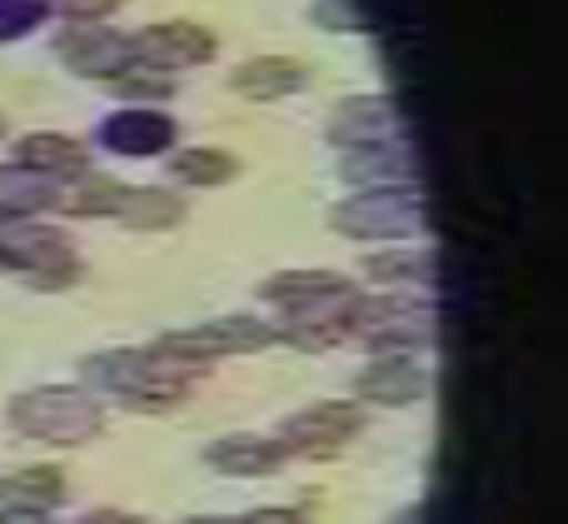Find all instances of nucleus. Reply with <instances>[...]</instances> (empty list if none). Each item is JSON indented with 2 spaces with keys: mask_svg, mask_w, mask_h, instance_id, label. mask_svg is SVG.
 Listing matches in <instances>:
<instances>
[{
  "mask_svg": "<svg viewBox=\"0 0 568 524\" xmlns=\"http://www.w3.org/2000/svg\"><path fill=\"white\" fill-rule=\"evenodd\" d=\"M80 370H85V380L95 390H110V395H120L130 410H150V415L175 410L180 400H185L190 380L200 375V370L160 355L155 345L150 350H105V355H90Z\"/></svg>",
  "mask_w": 568,
  "mask_h": 524,
  "instance_id": "nucleus-1",
  "label": "nucleus"
},
{
  "mask_svg": "<svg viewBox=\"0 0 568 524\" xmlns=\"http://www.w3.org/2000/svg\"><path fill=\"white\" fill-rule=\"evenodd\" d=\"M10 425L30 440H45V445H85L105 430V410L85 390L45 385L10 400Z\"/></svg>",
  "mask_w": 568,
  "mask_h": 524,
  "instance_id": "nucleus-2",
  "label": "nucleus"
},
{
  "mask_svg": "<svg viewBox=\"0 0 568 524\" xmlns=\"http://www.w3.org/2000/svg\"><path fill=\"white\" fill-rule=\"evenodd\" d=\"M270 345H275V325L250 320V315L205 320V325H195V330H180V335L155 340L160 355L180 360V365L200 370V375H205V365L220 355H255V350H270Z\"/></svg>",
  "mask_w": 568,
  "mask_h": 524,
  "instance_id": "nucleus-3",
  "label": "nucleus"
},
{
  "mask_svg": "<svg viewBox=\"0 0 568 524\" xmlns=\"http://www.w3.org/2000/svg\"><path fill=\"white\" fill-rule=\"evenodd\" d=\"M329 225L349 240H404L424 230V205L419 195L389 185V190H359L354 200L334 205Z\"/></svg>",
  "mask_w": 568,
  "mask_h": 524,
  "instance_id": "nucleus-4",
  "label": "nucleus"
},
{
  "mask_svg": "<svg viewBox=\"0 0 568 524\" xmlns=\"http://www.w3.org/2000/svg\"><path fill=\"white\" fill-rule=\"evenodd\" d=\"M0 265L26 270L40 290H60L80 275L75 270V245L70 235L50 225H10L0 230Z\"/></svg>",
  "mask_w": 568,
  "mask_h": 524,
  "instance_id": "nucleus-5",
  "label": "nucleus"
},
{
  "mask_svg": "<svg viewBox=\"0 0 568 524\" xmlns=\"http://www.w3.org/2000/svg\"><path fill=\"white\" fill-rule=\"evenodd\" d=\"M434 310L429 300L409 295V290H384V295L354 300V335L369 340L379 350H399V345H419L429 330Z\"/></svg>",
  "mask_w": 568,
  "mask_h": 524,
  "instance_id": "nucleus-6",
  "label": "nucleus"
},
{
  "mask_svg": "<svg viewBox=\"0 0 568 524\" xmlns=\"http://www.w3.org/2000/svg\"><path fill=\"white\" fill-rule=\"evenodd\" d=\"M364 425V410L344 405V400H320V405L300 410L280 425L284 455H334L344 440H354Z\"/></svg>",
  "mask_w": 568,
  "mask_h": 524,
  "instance_id": "nucleus-7",
  "label": "nucleus"
},
{
  "mask_svg": "<svg viewBox=\"0 0 568 524\" xmlns=\"http://www.w3.org/2000/svg\"><path fill=\"white\" fill-rule=\"evenodd\" d=\"M135 60L155 70H190V66H205L215 56V36L195 20H160V26H145L135 40H130Z\"/></svg>",
  "mask_w": 568,
  "mask_h": 524,
  "instance_id": "nucleus-8",
  "label": "nucleus"
},
{
  "mask_svg": "<svg viewBox=\"0 0 568 524\" xmlns=\"http://www.w3.org/2000/svg\"><path fill=\"white\" fill-rule=\"evenodd\" d=\"M354 290L349 295H329V300H310V305H290L275 330V340H290L300 350H329L339 340L354 335Z\"/></svg>",
  "mask_w": 568,
  "mask_h": 524,
  "instance_id": "nucleus-9",
  "label": "nucleus"
},
{
  "mask_svg": "<svg viewBox=\"0 0 568 524\" xmlns=\"http://www.w3.org/2000/svg\"><path fill=\"white\" fill-rule=\"evenodd\" d=\"M60 60H65L75 75L85 80H115L120 70L135 60V50H130V40L120 36V30L110 26H75L60 36Z\"/></svg>",
  "mask_w": 568,
  "mask_h": 524,
  "instance_id": "nucleus-10",
  "label": "nucleus"
},
{
  "mask_svg": "<svg viewBox=\"0 0 568 524\" xmlns=\"http://www.w3.org/2000/svg\"><path fill=\"white\" fill-rule=\"evenodd\" d=\"M394 130H399V110L389 95H344L329 110V140L344 150L384 145V140H394Z\"/></svg>",
  "mask_w": 568,
  "mask_h": 524,
  "instance_id": "nucleus-11",
  "label": "nucleus"
},
{
  "mask_svg": "<svg viewBox=\"0 0 568 524\" xmlns=\"http://www.w3.org/2000/svg\"><path fill=\"white\" fill-rule=\"evenodd\" d=\"M205 460L220 470V475H235V480H260V475H275L284 465V445L265 435H225L205 450Z\"/></svg>",
  "mask_w": 568,
  "mask_h": 524,
  "instance_id": "nucleus-12",
  "label": "nucleus"
},
{
  "mask_svg": "<svg viewBox=\"0 0 568 524\" xmlns=\"http://www.w3.org/2000/svg\"><path fill=\"white\" fill-rule=\"evenodd\" d=\"M359 395L369 400V405H389V410L414 405V400L424 395V370H419V360H409V355H379V360H374V365L359 375Z\"/></svg>",
  "mask_w": 568,
  "mask_h": 524,
  "instance_id": "nucleus-13",
  "label": "nucleus"
},
{
  "mask_svg": "<svg viewBox=\"0 0 568 524\" xmlns=\"http://www.w3.org/2000/svg\"><path fill=\"white\" fill-rule=\"evenodd\" d=\"M304 85V66L290 56H255L245 66H235L230 75V90L245 100H284Z\"/></svg>",
  "mask_w": 568,
  "mask_h": 524,
  "instance_id": "nucleus-14",
  "label": "nucleus"
},
{
  "mask_svg": "<svg viewBox=\"0 0 568 524\" xmlns=\"http://www.w3.org/2000/svg\"><path fill=\"white\" fill-rule=\"evenodd\" d=\"M20 165L45 180H85L90 150L70 135H30V140H20Z\"/></svg>",
  "mask_w": 568,
  "mask_h": 524,
  "instance_id": "nucleus-15",
  "label": "nucleus"
},
{
  "mask_svg": "<svg viewBox=\"0 0 568 524\" xmlns=\"http://www.w3.org/2000/svg\"><path fill=\"white\" fill-rule=\"evenodd\" d=\"M349 280L339 275V270H280V275H270L265 285H260V295L270 300V305L290 310V305H310V300H329V295H349Z\"/></svg>",
  "mask_w": 568,
  "mask_h": 524,
  "instance_id": "nucleus-16",
  "label": "nucleus"
},
{
  "mask_svg": "<svg viewBox=\"0 0 568 524\" xmlns=\"http://www.w3.org/2000/svg\"><path fill=\"white\" fill-rule=\"evenodd\" d=\"M115 220L125 230H170L185 220V200L175 190H160V185H140V190H120V205Z\"/></svg>",
  "mask_w": 568,
  "mask_h": 524,
  "instance_id": "nucleus-17",
  "label": "nucleus"
},
{
  "mask_svg": "<svg viewBox=\"0 0 568 524\" xmlns=\"http://www.w3.org/2000/svg\"><path fill=\"white\" fill-rule=\"evenodd\" d=\"M170 135H175V125L165 115H145V110H125L105 125V145L120 155H155L170 145Z\"/></svg>",
  "mask_w": 568,
  "mask_h": 524,
  "instance_id": "nucleus-18",
  "label": "nucleus"
},
{
  "mask_svg": "<svg viewBox=\"0 0 568 524\" xmlns=\"http://www.w3.org/2000/svg\"><path fill=\"white\" fill-rule=\"evenodd\" d=\"M339 175L344 180H369V190H389L394 180L409 175V155H404L394 140H384V145H359V150H344Z\"/></svg>",
  "mask_w": 568,
  "mask_h": 524,
  "instance_id": "nucleus-19",
  "label": "nucleus"
},
{
  "mask_svg": "<svg viewBox=\"0 0 568 524\" xmlns=\"http://www.w3.org/2000/svg\"><path fill=\"white\" fill-rule=\"evenodd\" d=\"M55 205H60L55 180L36 175L26 165L0 170V215H36V210H55Z\"/></svg>",
  "mask_w": 568,
  "mask_h": 524,
  "instance_id": "nucleus-20",
  "label": "nucleus"
},
{
  "mask_svg": "<svg viewBox=\"0 0 568 524\" xmlns=\"http://www.w3.org/2000/svg\"><path fill=\"white\" fill-rule=\"evenodd\" d=\"M170 170H175L185 185H225V180L240 175V160L215 145H190V150H180Z\"/></svg>",
  "mask_w": 568,
  "mask_h": 524,
  "instance_id": "nucleus-21",
  "label": "nucleus"
},
{
  "mask_svg": "<svg viewBox=\"0 0 568 524\" xmlns=\"http://www.w3.org/2000/svg\"><path fill=\"white\" fill-rule=\"evenodd\" d=\"M0 495H16L20 505H60L65 500V475L60 470H20L10 485H0Z\"/></svg>",
  "mask_w": 568,
  "mask_h": 524,
  "instance_id": "nucleus-22",
  "label": "nucleus"
},
{
  "mask_svg": "<svg viewBox=\"0 0 568 524\" xmlns=\"http://www.w3.org/2000/svg\"><path fill=\"white\" fill-rule=\"evenodd\" d=\"M364 270H369L384 290H409V285H419V280L434 275V265L424 255H369Z\"/></svg>",
  "mask_w": 568,
  "mask_h": 524,
  "instance_id": "nucleus-23",
  "label": "nucleus"
},
{
  "mask_svg": "<svg viewBox=\"0 0 568 524\" xmlns=\"http://www.w3.org/2000/svg\"><path fill=\"white\" fill-rule=\"evenodd\" d=\"M110 85H115L120 100H165L170 95V70H155V66H145V60H130Z\"/></svg>",
  "mask_w": 568,
  "mask_h": 524,
  "instance_id": "nucleus-24",
  "label": "nucleus"
},
{
  "mask_svg": "<svg viewBox=\"0 0 568 524\" xmlns=\"http://www.w3.org/2000/svg\"><path fill=\"white\" fill-rule=\"evenodd\" d=\"M120 190L125 185H115V180H90L85 175V185L70 195V215H115Z\"/></svg>",
  "mask_w": 568,
  "mask_h": 524,
  "instance_id": "nucleus-25",
  "label": "nucleus"
},
{
  "mask_svg": "<svg viewBox=\"0 0 568 524\" xmlns=\"http://www.w3.org/2000/svg\"><path fill=\"white\" fill-rule=\"evenodd\" d=\"M40 16H45V6H40V0H0V40L26 36Z\"/></svg>",
  "mask_w": 568,
  "mask_h": 524,
  "instance_id": "nucleus-26",
  "label": "nucleus"
},
{
  "mask_svg": "<svg viewBox=\"0 0 568 524\" xmlns=\"http://www.w3.org/2000/svg\"><path fill=\"white\" fill-rule=\"evenodd\" d=\"M314 20L324 30H364V16L354 10V0H314Z\"/></svg>",
  "mask_w": 568,
  "mask_h": 524,
  "instance_id": "nucleus-27",
  "label": "nucleus"
},
{
  "mask_svg": "<svg viewBox=\"0 0 568 524\" xmlns=\"http://www.w3.org/2000/svg\"><path fill=\"white\" fill-rule=\"evenodd\" d=\"M125 0H55L60 16L80 20V26H100V16H110V10H120Z\"/></svg>",
  "mask_w": 568,
  "mask_h": 524,
  "instance_id": "nucleus-28",
  "label": "nucleus"
},
{
  "mask_svg": "<svg viewBox=\"0 0 568 524\" xmlns=\"http://www.w3.org/2000/svg\"><path fill=\"white\" fill-rule=\"evenodd\" d=\"M0 524H55V520L36 505H10V510H0Z\"/></svg>",
  "mask_w": 568,
  "mask_h": 524,
  "instance_id": "nucleus-29",
  "label": "nucleus"
},
{
  "mask_svg": "<svg viewBox=\"0 0 568 524\" xmlns=\"http://www.w3.org/2000/svg\"><path fill=\"white\" fill-rule=\"evenodd\" d=\"M240 524H304L294 510H260V515H245Z\"/></svg>",
  "mask_w": 568,
  "mask_h": 524,
  "instance_id": "nucleus-30",
  "label": "nucleus"
},
{
  "mask_svg": "<svg viewBox=\"0 0 568 524\" xmlns=\"http://www.w3.org/2000/svg\"><path fill=\"white\" fill-rule=\"evenodd\" d=\"M80 524H145V520H135V515H120V510H95V515H85Z\"/></svg>",
  "mask_w": 568,
  "mask_h": 524,
  "instance_id": "nucleus-31",
  "label": "nucleus"
},
{
  "mask_svg": "<svg viewBox=\"0 0 568 524\" xmlns=\"http://www.w3.org/2000/svg\"><path fill=\"white\" fill-rule=\"evenodd\" d=\"M185 524H240V520H215V515H205V520H185Z\"/></svg>",
  "mask_w": 568,
  "mask_h": 524,
  "instance_id": "nucleus-32",
  "label": "nucleus"
},
{
  "mask_svg": "<svg viewBox=\"0 0 568 524\" xmlns=\"http://www.w3.org/2000/svg\"><path fill=\"white\" fill-rule=\"evenodd\" d=\"M0 135H6V120H0Z\"/></svg>",
  "mask_w": 568,
  "mask_h": 524,
  "instance_id": "nucleus-33",
  "label": "nucleus"
}]
</instances>
